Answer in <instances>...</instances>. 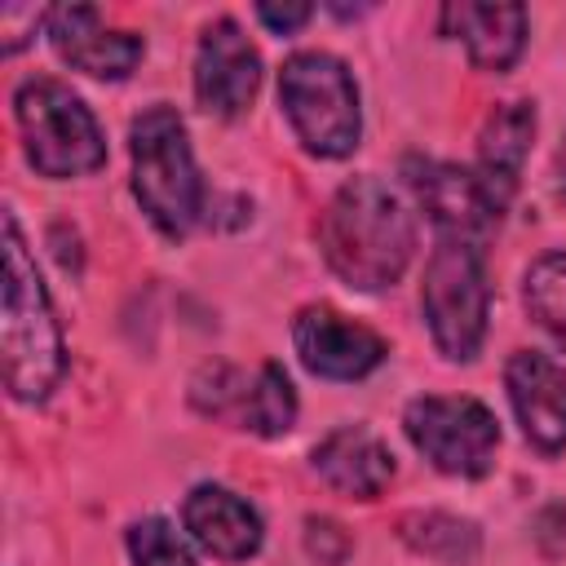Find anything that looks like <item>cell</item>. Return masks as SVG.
Here are the masks:
<instances>
[{"label": "cell", "mask_w": 566, "mask_h": 566, "mask_svg": "<svg viewBox=\"0 0 566 566\" xmlns=\"http://www.w3.org/2000/svg\"><path fill=\"white\" fill-rule=\"evenodd\" d=\"M314 473L349 500H376L394 482V451L367 424H340L314 447Z\"/></svg>", "instance_id": "cell-15"}, {"label": "cell", "mask_w": 566, "mask_h": 566, "mask_svg": "<svg viewBox=\"0 0 566 566\" xmlns=\"http://www.w3.org/2000/svg\"><path fill=\"white\" fill-rule=\"evenodd\" d=\"M239 424L261 438H283L296 424V389L279 363H261L256 376L248 380L239 402Z\"/></svg>", "instance_id": "cell-18"}, {"label": "cell", "mask_w": 566, "mask_h": 566, "mask_svg": "<svg viewBox=\"0 0 566 566\" xmlns=\"http://www.w3.org/2000/svg\"><path fill=\"white\" fill-rule=\"evenodd\" d=\"M531 318L566 349V252H544L522 283Z\"/></svg>", "instance_id": "cell-19"}, {"label": "cell", "mask_w": 566, "mask_h": 566, "mask_svg": "<svg viewBox=\"0 0 566 566\" xmlns=\"http://www.w3.org/2000/svg\"><path fill=\"white\" fill-rule=\"evenodd\" d=\"M0 358L13 402H44L66 371V340L35 270V256L4 212V292H0Z\"/></svg>", "instance_id": "cell-2"}, {"label": "cell", "mask_w": 566, "mask_h": 566, "mask_svg": "<svg viewBox=\"0 0 566 566\" xmlns=\"http://www.w3.org/2000/svg\"><path fill=\"white\" fill-rule=\"evenodd\" d=\"M256 18H261L274 35H292V31H301V27L314 18V9H310V4H256Z\"/></svg>", "instance_id": "cell-22"}, {"label": "cell", "mask_w": 566, "mask_h": 566, "mask_svg": "<svg viewBox=\"0 0 566 566\" xmlns=\"http://www.w3.org/2000/svg\"><path fill=\"white\" fill-rule=\"evenodd\" d=\"M504 389L526 442L544 455H557L566 447V367L548 354L517 349L504 367Z\"/></svg>", "instance_id": "cell-12"}, {"label": "cell", "mask_w": 566, "mask_h": 566, "mask_svg": "<svg viewBox=\"0 0 566 566\" xmlns=\"http://www.w3.org/2000/svg\"><path fill=\"white\" fill-rule=\"evenodd\" d=\"M44 35L57 57L93 80H124L146 53L137 31H111L93 4H57L44 18Z\"/></svg>", "instance_id": "cell-11"}, {"label": "cell", "mask_w": 566, "mask_h": 566, "mask_svg": "<svg viewBox=\"0 0 566 566\" xmlns=\"http://www.w3.org/2000/svg\"><path fill=\"white\" fill-rule=\"evenodd\" d=\"M402 429L411 447L451 478H482L495 460L500 447V424L486 402L478 398H447V394H424L411 398L402 411Z\"/></svg>", "instance_id": "cell-7"}, {"label": "cell", "mask_w": 566, "mask_h": 566, "mask_svg": "<svg viewBox=\"0 0 566 566\" xmlns=\"http://www.w3.org/2000/svg\"><path fill=\"white\" fill-rule=\"evenodd\" d=\"M13 119L22 133V150L40 177L66 181L106 164V137L97 128V115L53 75H31L13 88Z\"/></svg>", "instance_id": "cell-4"}, {"label": "cell", "mask_w": 566, "mask_h": 566, "mask_svg": "<svg viewBox=\"0 0 566 566\" xmlns=\"http://www.w3.org/2000/svg\"><path fill=\"white\" fill-rule=\"evenodd\" d=\"M128 557L133 566H195L190 544L164 517H142L128 526Z\"/></svg>", "instance_id": "cell-20"}, {"label": "cell", "mask_w": 566, "mask_h": 566, "mask_svg": "<svg viewBox=\"0 0 566 566\" xmlns=\"http://www.w3.org/2000/svg\"><path fill=\"white\" fill-rule=\"evenodd\" d=\"M420 314L442 358L451 363L478 358L486 340V318H491V287H486V265L478 243L438 239L420 283Z\"/></svg>", "instance_id": "cell-6"}, {"label": "cell", "mask_w": 566, "mask_h": 566, "mask_svg": "<svg viewBox=\"0 0 566 566\" xmlns=\"http://www.w3.org/2000/svg\"><path fill=\"white\" fill-rule=\"evenodd\" d=\"M398 535H402L416 553H424V557H433V562H447V566H469V562L478 557V548H482V535H478V526H473L469 517L438 513V509H429V513H407V517L398 522Z\"/></svg>", "instance_id": "cell-17"}, {"label": "cell", "mask_w": 566, "mask_h": 566, "mask_svg": "<svg viewBox=\"0 0 566 566\" xmlns=\"http://www.w3.org/2000/svg\"><path fill=\"white\" fill-rule=\"evenodd\" d=\"M305 548H310L318 562L340 566L345 553H349V535H345V526L332 522V517H310V522H305Z\"/></svg>", "instance_id": "cell-21"}, {"label": "cell", "mask_w": 566, "mask_h": 566, "mask_svg": "<svg viewBox=\"0 0 566 566\" xmlns=\"http://www.w3.org/2000/svg\"><path fill=\"white\" fill-rule=\"evenodd\" d=\"M402 172H407V186L416 190L420 208L429 212V221L438 226L442 239L478 243L504 217L473 168H460L447 159H407Z\"/></svg>", "instance_id": "cell-8"}, {"label": "cell", "mask_w": 566, "mask_h": 566, "mask_svg": "<svg viewBox=\"0 0 566 566\" xmlns=\"http://www.w3.org/2000/svg\"><path fill=\"white\" fill-rule=\"evenodd\" d=\"M442 35L464 40L478 71H509L526 49V9L522 4H447Z\"/></svg>", "instance_id": "cell-16"}, {"label": "cell", "mask_w": 566, "mask_h": 566, "mask_svg": "<svg viewBox=\"0 0 566 566\" xmlns=\"http://www.w3.org/2000/svg\"><path fill=\"white\" fill-rule=\"evenodd\" d=\"M279 102L301 146L318 159H345L363 137L358 84L336 53H292L279 71Z\"/></svg>", "instance_id": "cell-5"}, {"label": "cell", "mask_w": 566, "mask_h": 566, "mask_svg": "<svg viewBox=\"0 0 566 566\" xmlns=\"http://www.w3.org/2000/svg\"><path fill=\"white\" fill-rule=\"evenodd\" d=\"M181 522H186L190 539L203 553L221 557V562H248L261 548V539H265L261 513L243 495H234V491H226L217 482H199L186 495Z\"/></svg>", "instance_id": "cell-13"}, {"label": "cell", "mask_w": 566, "mask_h": 566, "mask_svg": "<svg viewBox=\"0 0 566 566\" xmlns=\"http://www.w3.org/2000/svg\"><path fill=\"white\" fill-rule=\"evenodd\" d=\"M292 345L301 363L323 380H363L385 363V340L367 323L332 310V305H305L292 318Z\"/></svg>", "instance_id": "cell-9"}, {"label": "cell", "mask_w": 566, "mask_h": 566, "mask_svg": "<svg viewBox=\"0 0 566 566\" xmlns=\"http://www.w3.org/2000/svg\"><path fill=\"white\" fill-rule=\"evenodd\" d=\"M318 248L332 274L358 292L394 287L416 256V217L376 172L349 177L318 217Z\"/></svg>", "instance_id": "cell-1"}, {"label": "cell", "mask_w": 566, "mask_h": 566, "mask_svg": "<svg viewBox=\"0 0 566 566\" xmlns=\"http://www.w3.org/2000/svg\"><path fill=\"white\" fill-rule=\"evenodd\" d=\"M256 88H261V53L243 35V27L234 18L208 22L203 35H199V53H195V97H199V106L208 115L234 119L252 106Z\"/></svg>", "instance_id": "cell-10"}, {"label": "cell", "mask_w": 566, "mask_h": 566, "mask_svg": "<svg viewBox=\"0 0 566 566\" xmlns=\"http://www.w3.org/2000/svg\"><path fill=\"white\" fill-rule=\"evenodd\" d=\"M133 195L164 239H186L203 217V177L177 106L155 102L128 128Z\"/></svg>", "instance_id": "cell-3"}, {"label": "cell", "mask_w": 566, "mask_h": 566, "mask_svg": "<svg viewBox=\"0 0 566 566\" xmlns=\"http://www.w3.org/2000/svg\"><path fill=\"white\" fill-rule=\"evenodd\" d=\"M535 142V102H500L478 133V181L486 186V195L495 199L500 212H509L517 181H522V164L531 155Z\"/></svg>", "instance_id": "cell-14"}]
</instances>
